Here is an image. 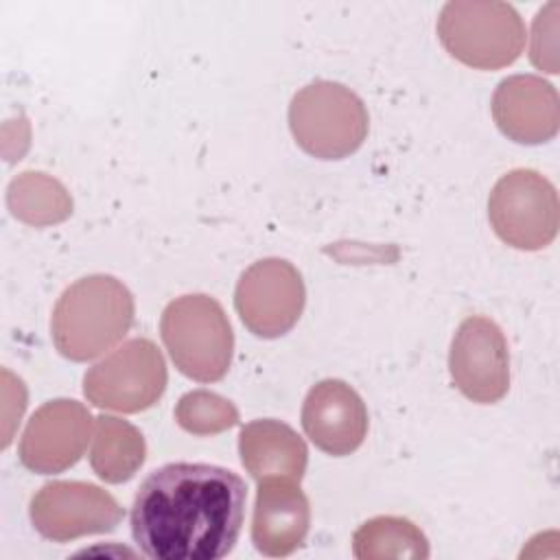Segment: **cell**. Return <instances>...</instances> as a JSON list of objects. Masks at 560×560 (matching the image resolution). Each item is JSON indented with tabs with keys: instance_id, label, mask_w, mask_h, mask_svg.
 <instances>
[{
	"instance_id": "1",
	"label": "cell",
	"mask_w": 560,
	"mask_h": 560,
	"mask_svg": "<svg viewBox=\"0 0 560 560\" xmlns=\"http://www.w3.org/2000/svg\"><path fill=\"white\" fill-rule=\"evenodd\" d=\"M245 481L214 464L177 462L153 470L131 505V536L153 560H217L243 529Z\"/></svg>"
},
{
	"instance_id": "2",
	"label": "cell",
	"mask_w": 560,
	"mask_h": 560,
	"mask_svg": "<svg viewBox=\"0 0 560 560\" xmlns=\"http://www.w3.org/2000/svg\"><path fill=\"white\" fill-rule=\"evenodd\" d=\"M133 313V295L118 278L85 276L70 284L52 308L55 348L70 361L96 359L129 332Z\"/></svg>"
},
{
	"instance_id": "3",
	"label": "cell",
	"mask_w": 560,
	"mask_h": 560,
	"mask_svg": "<svg viewBox=\"0 0 560 560\" xmlns=\"http://www.w3.org/2000/svg\"><path fill=\"white\" fill-rule=\"evenodd\" d=\"M160 332L175 368L188 378L212 383L230 370L234 332L214 298L190 293L173 300L162 313Z\"/></svg>"
},
{
	"instance_id": "4",
	"label": "cell",
	"mask_w": 560,
	"mask_h": 560,
	"mask_svg": "<svg viewBox=\"0 0 560 560\" xmlns=\"http://www.w3.org/2000/svg\"><path fill=\"white\" fill-rule=\"evenodd\" d=\"M438 35L451 57L479 70L510 66L525 46L521 15L497 0L446 2L438 18Z\"/></svg>"
},
{
	"instance_id": "5",
	"label": "cell",
	"mask_w": 560,
	"mask_h": 560,
	"mask_svg": "<svg viewBox=\"0 0 560 560\" xmlns=\"http://www.w3.org/2000/svg\"><path fill=\"white\" fill-rule=\"evenodd\" d=\"M368 122L363 101L335 81L308 83L289 105L295 142L319 160H341L354 153L368 136Z\"/></svg>"
},
{
	"instance_id": "6",
	"label": "cell",
	"mask_w": 560,
	"mask_h": 560,
	"mask_svg": "<svg viewBox=\"0 0 560 560\" xmlns=\"http://www.w3.org/2000/svg\"><path fill=\"white\" fill-rule=\"evenodd\" d=\"M166 381V363L158 346L136 337L85 372L83 394L101 409L138 413L160 400Z\"/></svg>"
},
{
	"instance_id": "7",
	"label": "cell",
	"mask_w": 560,
	"mask_h": 560,
	"mask_svg": "<svg viewBox=\"0 0 560 560\" xmlns=\"http://www.w3.org/2000/svg\"><path fill=\"white\" fill-rule=\"evenodd\" d=\"M558 192L532 168L503 175L488 199V219L497 236L525 252L547 247L558 234Z\"/></svg>"
},
{
	"instance_id": "8",
	"label": "cell",
	"mask_w": 560,
	"mask_h": 560,
	"mask_svg": "<svg viewBox=\"0 0 560 560\" xmlns=\"http://www.w3.org/2000/svg\"><path fill=\"white\" fill-rule=\"evenodd\" d=\"M304 282L284 258H262L241 276L234 306L241 322L258 337L273 339L289 332L304 308Z\"/></svg>"
},
{
	"instance_id": "9",
	"label": "cell",
	"mask_w": 560,
	"mask_h": 560,
	"mask_svg": "<svg viewBox=\"0 0 560 560\" xmlns=\"http://www.w3.org/2000/svg\"><path fill=\"white\" fill-rule=\"evenodd\" d=\"M122 508L101 486L85 481L44 483L31 501V523L48 540L66 542L88 534L112 532Z\"/></svg>"
},
{
	"instance_id": "10",
	"label": "cell",
	"mask_w": 560,
	"mask_h": 560,
	"mask_svg": "<svg viewBox=\"0 0 560 560\" xmlns=\"http://www.w3.org/2000/svg\"><path fill=\"white\" fill-rule=\"evenodd\" d=\"M448 370L455 387L472 402L501 400L510 387V354L501 328L481 315L466 317L453 337Z\"/></svg>"
},
{
	"instance_id": "11",
	"label": "cell",
	"mask_w": 560,
	"mask_h": 560,
	"mask_svg": "<svg viewBox=\"0 0 560 560\" xmlns=\"http://www.w3.org/2000/svg\"><path fill=\"white\" fill-rule=\"evenodd\" d=\"M94 433V418L79 400L57 398L42 405L20 440V462L42 475L74 466Z\"/></svg>"
},
{
	"instance_id": "12",
	"label": "cell",
	"mask_w": 560,
	"mask_h": 560,
	"mask_svg": "<svg viewBox=\"0 0 560 560\" xmlns=\"http://www.w3.org/2000/svg\"><path fill=\"white\" fill-rule=\"evenodd\" d=\"M302 427L324 453L341 457L357 451L368 433V409L361 396L339 378L311 387L302 405Z\"/></svg>"
},
{
	"instance_id": "13",
	"label": "cell",
	"mask_w": 560,
	"mask_h": 560,
	"mask_svg": "<svg viewBox=\"0 0 560 560\" xmlns=\"http://www.w3.org/2000/svg\"><path fill=\"white\" fill-rule=\"evenodd\" d=\"M492 118L514 142H547L560 127L558 92L551 83L534 74L508 77L494 90Z\"/></svg>"
},
{
	"instance_id": "14",
	"label": "cell",
	"mask_w": 560,
	"mask_h": 560,
	"mask_svg": "<svg viewBox=\"0 0 560 560\" xmlns=\"http://www.w3.org/2000/svg\"><path fill=\"white\" fill-rule=\"evenodd\" d=\"M311 525V505L306 494L287 479L258 481L252 540L265 556L280 558L302 547Z\"/></svg>"
},
{
	"instance_id": "15",
	"label": "cell",
	"mask_w": 560,
	"mask_h": 560,
	"mask_svg": "<svg viewBox=\"0 0 560 560\" xmlns=\"http://www.w3.org/2000/svg\"><path fill=\"white\" fill-rule=\"evenodd\" d=\"M238 453L245 470L256 479H287L300 481L308 451L304 440L284 422L265 418L254 420L241 429Z\"/></svg>"
},
{
	"instance_id": "16",
	"label": "cell",
	"mask_w": 560,
	"mask_h": 560,
	"mask_svg": "<svg viewBox=\"0 0 560 560\" xmlns=\"http://www.w3.org/2000/svg\"><path fill=\"white\" fill-rule=\"evenodd\" d=\"M147 455L142 433L122 418L101 416L94 420L90 448L92 470L107 483H122L136 475Z\"/></svg>"
},
{
	"instance_id": "17",
	"label": "cell",
	"mask_w": 560,
	"mask_h": 560,
	"mask_svg": "<svg viewBox=\"0 0 560 560\" xmlns=\"http://www.w3.org/2000/svg\"><path fill=\"white\" fill-rule=\"evenodd\" d=\"M352 553L359 560L429 558V542L411 521L400 516H376L354 532Z\"/></svg>"
},
{
	"instance_id": "18",
	"label": "cell",
	"mask_w": 560,
	"mask_h": 560,
	"mask_svg": "<svg viewBox=\"0 0 560 560\" xmlns=\"http://www.w3.org/2000/svg\"><path fill=\"white\" fill-rule=\"evenodd\" d=\"M11 212L28 225H50L70 217L72 199L68 190L44 173H22L9 184Z\"/></svg>"
},
{
	"instance_id": "19",
	"label": "cell",
	"mask_w": 560,
	"mask_h": 560,
	"mask_svg": "<svg viewBox=\"0 0 560 560\" xmlns=\"http://www.w3.org/2000/svg\"><path fill=\"white\" fill-rule=\"evenodd\" d=\"M175 420L192 435H212L234 427L238 422V411L228 398L208 389H195L179 398Z\"/></svg>"
},
{
	"instance_id": "20",
	"label": "cell",
	"mask_w": 560,
	"mask_h": 560,
	"mask_svg": "<svg viewBox=\"0 0 560 560\" xmlns=\"http://www.w3.org/2000/svg\"><path fill=\"white\" fill-rule=\"evenodd\" d=\"M556 33H558V2H549L538 11L532 33V61L545 72H558L556 55Z\"/></svg>"
}]
</instances>
